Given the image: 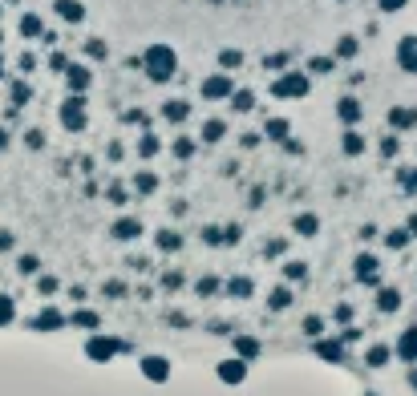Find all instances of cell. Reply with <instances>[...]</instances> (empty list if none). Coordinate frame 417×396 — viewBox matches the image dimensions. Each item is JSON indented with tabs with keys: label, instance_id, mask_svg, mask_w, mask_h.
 <instances>
[{
	"label": "cell",
	"instance_id": "cell-60",
	"mask_svg": "<svg viewBox=\"0 0 417 396\" xmlns=\"http://www.w3.org/2000/svg\"><path fill=\"white\" fill-rule=\"evenodd\" d=\"M0 41H4V33H0Z\"/></svg>",
	"mask_w": 417,
	"mask_h": 396
},
{
	"label": "cell",
	"instance_id": "cell-8",
	"mask_svg": "<svg viewBox=\"0 0 417 396\" xmlns=\"http://www.w3.org/2000/svg\"><path fill=\"white\" fill-rule=\"evenodd\" d=\"M397 65H401L405 73H417V37L414 33H405V37L397 41Z\"/></svg>",
	"mask_w": 417,
	"mask_h": 396
},
{
	"label": "cell",
	"instance_id": "cell-52",
	"mask_svg": "<svg viewBox=\"0 0 417 396\" xmlns=\"http://www.w3.org/2000/svg\"><path fill=\"white\" fill-rule=\"evenodd\" d=\"M239 142H243V146H247V150H251V146H260V142H264V133H243V137H239Z\"/></svg>",
	"mask_w": 417,
	"mask_h": 396
},
{
	"label": "cell",
	"instance_id": "cell-5",
	"mask_svg": "<svg viewBox=\"0 0 417 396\" xmlns=\"http://www.w3.org/2000/svg\"><path fill=\"white\" fill-rule=\"evenodd\" d=\"M61 77H65L69 93H90V85H93V69L81 65V61H69V69H65Z\"/></svg>",
	"mask_w": 417,
	"mask_h": 396
},
{
	"label": "cell",
	"instance_id": "cell-25",
	"mask_svg": "<svg viewBox=\"0 0 417 396\" xmlns=\"http://www.w3.org/2000/svg\"><path fill=\"white\" fill-rule=\"evenodd\" d=\"M235 352H239V360H255V356H260V340L239 336V340H235Z\"/></svg>",
	"mask_w": 417,
	"mask_h": 396
},
{
	"label": "cell",
	"instance_id": "cell-39",
	"mask_svg": "<svg viewBox=\"0 0 417 396\" xmlns=\"http://www.w3.org/2000/svg\"><path fill=\"white\" fill-rule=\"evenodd\" d=\"M16 69H21V73H33V69H37V57H33V53H21Z\"/></svg>",
	"mask_w": 417,
	"mask_h": 396
},
{
	"label": "cell",
	"instance_id": "cell-48",
	"mask_svg": "<svg viewBox=\"0 0 417 396\" xmlns=\"http://www.w3.org/2000/svg\"><path fill=\"white\" fill-rule=\"evenodd\" d=\"M405 239H409V230H393L389 235V247H405Z\"/></svg>",
	"mask_w": 417,
	"mask_h": 396
},
{
	"label": "cell",
	"instance_id": "cell-57",
	"mask_svg": "<svg viewBox=\"0 0 417 396\" xmlns=\"http://www.w3.org/2000/svg\"><path fill=\"white\" fill-rule=\"evenodd\" d=\"M4 146H8V130H0V150H4Z\"/></svg>",
	"mask_w": 417,
	"mask_h": 396
},
{
	"label": "cell",
	"instance_id": "cell-43",
	"mask_svg": "<svg viewBox=\"0 0 417 396\" xmlns=\"http://www.w3.org/2000/svg\"><path fill=\"white\" fill-rule=\"evenodd\" d=\"M377 4H381V12H401L409 0H377Z\"/></svg>",
	"mask_w": 417,
	"mask_h": 396
},
{
	"label": "cell",
	"instance_id": "cell-15",
	"mask_svg": "<svg viewBox=\"0 0 417 396\" xmlns=\"http://www.w3.org/2000/svg\"><path fill=\"white\" fill-rule=\"evenodd\" d=\"M16 29H21V37H29V41H37V37H41V33H45V21H41V16H37V12H25V16H21V25H16Z\"/></svg>",
	"mask_w": 417,
	"mask_h": 396
},
{
	"label": "cell",
	"instance_id": "cell-51",
	"mask_svg": "<svg viewBox=\"0 0 417 396\" xmlns=\"http://www.w3.org/2000/svg\"><path fill=\"white\" fill-rule=\"evenodd\" d=\"M37 291H41V295H53V291H57V279H41Z\"/></svg>",
	"mask_w": 417,
	"mask_h": 396
},
{
	"label": "cell",
	"instance_id": "cell-58",
	"mask_svg": "<svg viewBox=\"0 0 417 396\" xmlns=\"http://www.w3.org/2000/svg\"><path fill=\"white\" fill-rule=\"evenodd\" d=\"M409 235H417V215H414V219H409Z\"/></svg>",
	"mask_w": 417,
	"mask_h": 396
},
{
	"label": "cell",
	"instance_id": "cell-17",
	"mask_svg": "<svg viewBox=\"0 0 417 396\" xmlns=\"http://www.w3.org/2000/svg\"><path fill=\"white\" fill-rule=\"evenodd\" d=\"M227 137V122H219V118H207L203 122V142L207 146H215V142H223Z\"/></svg>",
	"mask_w": 417,
	"mask_h": 396
},
{
	"label": "cell",
	"instance_id": "cell-26",
	"mask_svg": "<svg viewBox=\"0 0 417 396\" xmlns=\"http://www.w3.org/2000/svg\"><path fill=\"white\" fill-rule=\"evenodd\" d=\"M134 190H138V194H154V190H158V174L138 170V174H134Z\"/></svg>",
	"mask_w": 417,
	"mask_h": 396
},
{
	"label": "cell",
	"instance_id": "cell-24",
	"mask_svg": "<svg viewBox=\"0 0 417 396\" xmlns=\"http://www.w3.org/2000/svg\"><path fill=\"white\" fill-rule=\"evenodd\" d=\"M215 61H219V69H223V73H231V69H239V65H243V53H239V49H223Z\"/></svg>",
	"mask_w": 417,
	"mask_h": 396
},
{
	"label": "cell",
	"instance_id": "cell-4",
	"mask_svg": "<svg viewBox=\"0 0 417 396\" xmlns=\"http://www.w3.org/2000/svg\"><path fill=\"white\" fill-rule=\"evenodd\" d=\"M231 89H235V81H231V73H211V77H203V85H199V97L203 101H227L231 97Z\"/></svg>",
	"mask_w": 417,
	"mask_h": 396
},
{
	"label": "cell",
	"instance_id": "cell-3",
	"mask_svg": "<svg viewBox=\"0 0 417 396\" xmlns=\"http://www.w3.org/2000/svg\"><path fill=\"white\" fill-rule=\"evenodd\" d=\"M57 118H61V126L69 133H81L90 126V101H86V93H69L61 105H57Z\"/></svg>",
	"mask_w": 417,
	"mask_h": 396
},
{
	"label": "cell",
	"instance_id": "cell-53",
	"mask_svg": "<svg viewBox=\"0 0 417 396\" xmlns=\"http://www.w3.org/2000/svg\"><path fill=\"white\" fill-rule=\"evenodd\" d=\"M105 154H110V162H122V142H110V150H105Z\"/></svg>",
	"mask_w": 417,
	"mask_h": 396
},
{
	"label": "cell",
	"instance_id": "cell-38",
	"mask_svg": "<svg viewBox=\"0 0 417 396\" xmlns=\"http://www.w3.org/2000/svg\"><path fill=\"white\" fill-rule=\"evenodd\" d=\"M49 69H53V73H65V69H69V57H65V53H53V57H49Z\"/></svg>",
	"mask_w": 417,
	"mask_h": 396
},
{
	"label": "cell",
	"instance_id": "cell-22",
	"mask_svg": "<svg viewBox=\"0 0 417 396\" xmlns=\"http://www.w3.org/2000/svg\"><path fill=\"white\" fill-rule=\"evenodd\" d=\"M397 356L401 360H417V328H405V336L397 344Z\"/></svg>",
	"mask_w": 417,
	"mask_h": 396
},
{
	"label": "cell",
	"instance_id": "cell-28",
	"mask_svg": "<svg viewBox=\"0 0 417 396\" xmlns=\"http://www.w3.org/2000/svg\"><path fill=\"white\" fill-rule=\"evenodd\" d=\"M336 69V57H312L308 61V73H316V77H328Z\"/></svg>",
	"mask_w": 417,
	"mask_h": 396
},
{
	"label": "cell",
	"instance_id": "cell-31",
	"mask_svg": "<svg viewBox=\"0 0 417 396\" xmlns=\"http://www.w3.org/2000/svg\"><path fill=\"white\" fill-rule=\"evenodd\" d=\"M316 230H320V219H316V215H300V219H296V235H316Z\"/></svg>",
	"mask_w": 417,
	"mask_h": 396
},
{
	"label": "cell",
	"instance_id": "cell-41",
	"mask_svg": "<svg viewBox=\"0 0 417 396\" xmlns=\"http://www.w3.org/2000/svg\"><path fill=\"white\" fill-rule=\"evenodd\" d=\"M264 65H268V69H288V53H272Z\"/></svg>",
	"mask_w": 417,
	"mask_h": 396
},
{
	"label": "cell",
	"instance_id": "cell-33",
	"mask_svg": "<svg viewBox=\"0 0 417 396\" xmlns=\"http://www.w3.org/2000/svg\"><path fill=\"white\" fill-rule=\"evenodd\" d=\"M227 295H231V300H247V295H251V279H231Z\"/></svg>",
	"mask_w": 417,
	"mask_h": 396
},
{
	"label": "cell",
	"instance_id": "cell-19",
	"mask_svg": "<svg viewBox=\"0 0 417 396\" xmlns=\"http://www.w3.org/2000/svg\"><path fill=\"white\" fill-rule=\"evenodd\" d=\"M340 150H344L349 158H357V154H365V137L349 126V130H344V137H340Z\"/></svg>",
	"mask_w": 417,
	"mask_h": 396
},
{
	"label": "cell",
	"instance_id": "cell-23",
	"mask_svg": "<svg viewBox=\"0 0 417 396\" xmlns=\"http://www.w3.org/2000/svg\"><path fill=\"white\" fill-rule=\"evenodd\" d=\"M170 154H175L179 162H186V158H194V137H186V133H179V137H175V146H170Z\"/></svg>",
	"mask_w": 417,
	"mask_h": 396
},
{
	"label": "cell",
	"instance_id": "cell-59",
	"mask_svg": "<svg viewBox=\"0 0 417 396\" xmlns=\"http://www.w3.org/2000/svg\"><path fill=\"white\" fill-rule=\"evenodd\" d=\"M0 77H4V57H0Z\"/></svg>",
	"mask_w": 417,
	"mask_h": 396
},
{
	"label": "cell",
	"instance_id": "cell-6",
	"mask_svg": "<svg viewBox=\"0 0 417 396\" xmlns=\"http://www.w3.org/2000/svg\"><path fill=\"white\" fill-rule=\"evenodd\" d=\"M385 122H389V130L393 133H409V130H417V109L414 105H393Z\"/></svg>",
	"mask_w": 417,
	"mask_h": 396
},
{
	"label": "cell",
	"instance_id": "cell-18",
	"mask_svg": "<svg viewBox=\"0 0 417 396\" xmlns=\"http://www.w3.org/2000/svg\"><path fill=\"white\" fill-rule=\"evenodd\" d=\"M377 271H381V255H361V259L353 263V275H357V279H372Z\"/></svg>",
	"mask_w": 417,
	"mask_h": 396
},
{
	"label": "cell",
	"instance_id": "cell-36",
	"mask_svg": "<svg viewBox=\"0 0 417 396\" xmlns=\"http://www.w3.org/2000/svg\"><path fill=\"white\" fill-rule=\"evenodd\" d=\"M73 324H77V328H97V311H77Z\"/></svg>",
	"mask_w": 417,
	"mask_h": 396
},
{
	"label": "cell",
	"instance_id": "cell-21",
	"mask_svg": "<svg viewBox=\"0 0 417 396\" xmlns=\"http://www.w3.org/2000/svg\"><path fill=\"white\" fill-rule=\"evenodd\" d=\"M357 53H361V41H357V37H340V41H336V53H332V57H336V61H353Z\"/></svg>",
	"mask_w": 417,
	"mask_h": 396
},
{
	"label": "cell",
	"instance_id": "cell-13",
	"mask_svg": "<svg viewBox=\"0 0 417 396\" xmlns=\"http://www.w3.org/2000/svg\"><path fill=\"white\" fill-rule=\"evenodd\" d=\"M243 376H247V364H243V360H223V364H219V380L243 384Z\"/></svg>",
	"mask_w": 417,
	"mask_h": 396
},
{
	"label": "cell",
	"instance_id": "cell-1",
	"mask_svg": "<svg viewBox=\"0 0 417 396\" xmlns=\"http://www.w3.org/2000/svg\"><path fill=\"white\" fill-rule=\"evenodd\" d=\"M142 69H146V77H150L154 85H166V81H175V73H179V53L162 41L150 44V49L142 53Z\"/></svg>",
	"mask_w": 417,
	"mask_h": 396
},
{
	"label": "cell",
	"instance_id": "cell-29",
	"mask_svg": "<svg viewBox=\"0 0 417 396\" xmlns=\"http://www.w3.org/2000/svg\"><path fill=\"white\" fill-rule=\"evenodd\" d=\"M114 235H118V239H138V235H142V222L138 219H122L118 226H114Z\"/></svg>",
	"mask_w": 417,
	"mask_h": 396
},
{
	"label": "cell",
	"instance_id": "cell-44",
	"mask_svg": "<svg viewBox=\"0 0 417 396\" xmlns=\"http://www.w3.org/2000/svg\"><path fill=\"white\" fill-rule=\"evenodd\" d=\"M288 304H292V291H276V295H272V308H288Z\"/></svg>",
	"mask_w": 417,
	"mask_h": 396
},
{
	"label": "cell",
	"instance_id": "cell-56",
	"mask_svg": "<svg viewBox=\"0 0 417 396\" xmlns=\"http://www.w3.org/2000/svg\"><path fill=\"white\" fill-rule=\"evenodd\" d=\"M320 352H325L328 360H340V348H336V344H325V348H320Z\"/></svg>",
	"mask_w": 417,
	"mask_h": 396
},
{
	"label": "cell",
	"instance_id": "cell-55",
	"mask_svg": "<svg viewBox=\"0 0 417 396\" xmlns=\"http://www.w3.org/2000/svg\"><path fill=\"white\" fill-rule=\"evenodd\" d=\"M283 271H288L292 279H300V275H304V263H288V267H283Z\"/></svg>",
	"mask_w": 417,
	"mask_h": 396
},
{
	"label": "cell",
	"instance_id": "cell-34",
	"mask_svg": "<svg viewBox=\"0 0 417 396\" xmlns=\"http://www.w3.org/2000/svg\"><path fill=\"white\" fill-rule=\"evenodd\" d=\"M158 247H162V251H179V247H183V239H179V235H170V230H162V235H158Z\"/></svg>",
	"mask_w": 417,
	"mask_h": 396
},
{
	"label": "cell",
	"instance_id": "cell-46",
	"mask_svg": "<svg viewBox=\"0 0 417 396\" xmlns=\"http://www.w3.org/2000/svg\"><path fill=\"white\" fill-rule=\"evenodd\" d=\"M401 186H405V190H417V170H401Z\"/></svg>",
	"mask_w": 417,
	"mask_h": 396
},
{
	"label": "cell",
	"instance_id": "cell-20",
	"mask_svg": "<svg viewBox=\"0 0 417 396\" xmlns=\"http://www.w3.org/2000/svg\"><path fill=\"white\" fill-rule=\"evenodd\" d=\"M227 101H231L235 114H247V109H255V93H251V89H231V97H227Z\"/></svg>",
	"mask_w": 417,
	"mask_h": 396
},
{
	"label": "cell",
	"instance_id": "cell-45",
	"mask_svg": "<svg viewBox=\"0 0 417 396\" xmlns=\"http://www.w3.org/2000/svg\"><path fill=\"white\" fill-rule=\"evenodd\" d=\"M110 202H126V186H122V182L110 186Z\"/></svg>",
	"mask_w": 417,
	"mask_h": 396
},
{
	"label": "cell",
	"instance_id": "cell-9",
	"mask_svg": "<svg viewBox=\"0 0 417 396\" xmlns=\"http://www.w3.org/2000/svg\"><path fill=\"white\" fill-rule=\"evenodd\" d=\"M186 118H190V101H186V97H170V101H162V122L183 126Z\"/></svg>",
	"mask_w": 417,
	"mask_h": 396
},
{
	"label": "cell",
	"instance_id": "cell-32",
	"mask_svg": "<svg viewBox=\"0 0 417 396\" xmlns=\"http://www.w3.org/2000/svg\"><path fill=\"white\" fill-rule=\"evenodd\" d=\"M105 53H110V49H105V41H101V37H90V41H86V57H93V61H105Z\"/></svg>",
	"mask_w": 417,
	"mask_h": 396
},
{
	"label": "cell",
	"instance_id": "cell-10",
	"mask_svg": "<svg viewBox=\"0 0 417 396\" xmlns=\"http://www.w3.org/2000/svg\"><path fill=\"white\" fill-rule=\"evenodd\" d=\"M53 12H57L65 25H81V21H86V4H81V0H53Z\"/></svg>",
	"mask_w": 417,
	"mask_h": 396
},
{
	"label": "cell",
	"instance_id": "cell-49",
	"mask_svg": "<svg viewBox=\"0 0 417 396\" xmlns=\"http://www.w3.org/2000/svg\"><path fill=\"white\" fill-rule=\"evenodd\" d=\"M194 291H199V295H215V279H199Z\"/></svg>",
	"mask_w": 417,
	"mask_h": 396
},
{
	"label": "cell",
	"instance_id": "cell-30",
	"mask_svg": "<svg viewBox=\"0 0 417 396\" xmlns=\"http://www.w3.org/2000/svg\"><path fill=\"white\" fill-rule=\"evenodd\" d=\"M8 93H12V105H29V101H33V89L25 85V81H12Z\"/></svg>",
	"mask_w": 417,
	"mask_h": 396
},
{
	"label": "cell",
	"instance_id": "cell-37",
	"mask_svg": "<svg viewBox=\"0 0 417 396\" xmlns=\"http://www.w3.org/2000/svg\"><path fill=\"white\" fill-rule=\"evenodd\" d=\"M12 315H16L12 300H8V295H0V324H12Z\"/></svg>",
	"mask_w": 417,
	"mask_h": 396
},
{
	"label": "cell",
	"instance_id": "cell-47",
	"mask_svg": "<svg viewBox=\"0 0 417 396\" xmlns=\"http://www.w3.org/2000/svg\"><path fill=\"white\" fill-rule=\"evenodd\" d=\"M25 142H29L33 150H41V146H45V133H41V130H29V137H25Z\"/></svg>",
	"mask_w": 417,
	"mask_h": 396
},
{
	"label": "cell",
	"instance_id": "cell-14",
	"mask_svg": "<svg viewBox=\"0 0 417 396\" xmlns=\"http://www.w3.org/2000/svg\"><path fill=\"white\" fill-rule=\"evenodd\" d=\"M158 150H162L158 133H154V130H142V137H138V158H142V162H150V158H158Z\"/></svg>",
	"mask_w": 417,
	"mask_h": 396
},
{
	"label": "cell",
	"instance_id": "cell-16",
	"mask_svg": "<svg viewBox=\"0 0 417 396\" xmlns=\"http://www.w3.org/2000/svg\"><path fill=\"white\" fill-rule=\"evenodd\" d=\"M288 133H292L288 118H268L264 122V137H272V142H288Z\"/></svg>",
	"mask_w": 417,
	"mask_h": 396
},
{
	"label": "cell",
	"instance_id": "cell-7",
	"mask_svg": "<svg viewBox=\"0 0 417 396\" xmlns=\"http://www.w3.org/2000/svg\"><path fill=\"white\" fill-rule=\"evenodd\" d=\"M336 118H340L344 126H361V118H365V109H361V101H357L353 93H344V97L336 101Z\"/></svg>",
	"mask_w": 417,
	"mask_h": 396
},
{
	"label": "cell",
	"instance_id": "cell-11",
	"mask_svg": "<svg viewBox=\"0 0 417 396\" xmlns=\"http://www.w3.org/2000/svg\"><path fill=\"white\" fill-rule=\"evenodd\" d=\"M86 352H90V360H110L114 352H126V344H122V340H101V336H97V340L86 344Z\"/></svg>",
	"mask_w": 417,
	"mask_h": 396
},
{
	"label": "cell",
	"instance_id": "cell-2",
	"mask_svg": "<svg viewBox=\"0 0 417 396\" xmlns=\"http://www.w3.org/2000/svg\"><path fill=\"white\" fill-rule=\"evenodd\" d=\"M308 93H312V73L308 69H283L272 81V97H279V101H304Z\"/></svg>",
	"mask_w": 417,
	"mask_h": 396
},
{
	"label": "cell",
	"instance_id": "cell-12",
	"mask_svg": "<svg viewBox=\"0 0 417 396\" xmlns=\"http://www.w3.org/2000/svg\"><path fill=\"white\" fill-rule=\"evenodd\" d=\"M142 372H146L150 380H158V384H162V380L170 376V364H166L162 356H146V360H142Z\"/></svg>",
	"mask_w": 417,
	"mask_h": 396
},
{
	"label": "cell",
	"instance_id": "cell-40",
	"mask_svg": "<svg viewBox=\"0 0 417 396\" xmlns=\"http://www.w3.org/2000/svg\"><path fill=\"white\" fill-rule=\"evenodd\" d=\"M385 360H389V348H385V344L369 348V364H385Z\"/></svg>",
	"mask_w": 417,
	"mask_h": 396
},
{
	"label": "cell",
	"instance_id": "cell-27",
	"mask_svg": "<svg viewBox=\"0 0 417 396\" xmlns=\"http://www.w3.org/2000/svg\"><path fill=\"white\" fill-rule=\"evenodd\" d=\"M377 308H381V311H397V308H401V295H397L393 287H381V295H377Z\"/></svg>",
	"mask_w": 417,
	"mask_h": 396
},
{
	"label": "cell",
	"instance_id": "cell-42",
	"mask_svg": "<svg viewBox=\"0 0 417 396\" xmlns=\"http://www.w3.org/2000/svg\"><path fill=\"white\" fill-rule=\"evenodd\" d=\"M381 154H385V158H393V154H397V137H393V133H389V137H381Z\"/></svg>",
	"mask_w": 417,
	"mask_h": 396
},
{
	"label": "cell",
	"instance_id": "cell-54",
	"mask_svg": "<svg viewBox=\"0 0 417 396\" xmlns=\"http://www.w3.org/2000/svg\"><path fill=\"white\" fill-rule=\"evenodd\" d=\"M21 271H25V275H33V271H37V259H33V255H25V259H21Z\"/></svg>",
	"mask_w": 417,
	"mask_h": 396
},
{
	"label": "cell",
	"instance_id": "cell-50",
	"mask_svg": "<svg viewBox=\"0 0 417 396\" xmlns=\"http://www.w3.org/2000/svg\"><path fill=\"white\" fill-rule=\"evenodd\" d=\"M126 122H134V126L146 130V114H142V109H130V114H126Z\"/></svg>",
	"mask_w": 417,
	"mask_h": 396
},
{
	"label": "cell",
	"instance_id": "cell-35",
	"mask_svg": "<svg viewBox=\"0 0 417 396\" xmlns=\"http://www.w3.org/2000/svg\"><path fill=\"white\" fill-rule=\"evenodd\" d=\"M61 324H65V319H61V311H45V315H41V319H37V328H61Z\"/></svg>",
	"mask_w": 417,
	"mask_h": 396
}]
</instances>
